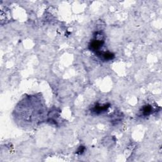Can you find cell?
Masks as SVG:
<instances>
[{"label": "cell", "instance_id": "3957f363", "mask_svg": "<svg viewBox=\"0 0 162 162\" xmlns=\"http://www.w3.org/2000/svg\"><path fill=\"white\" fill-rule=\"evenodd\" d=\"M108 107L109 105H106V104L104 106H96L94 108L93 110L96 113H101V112H104L106 109H107L108 108Z\"/></svg>", "mask_w": 162, "mask_h": 162}, {"label": "cell", "instance_id": "6da1fadb", "mask_svg": "<svg viewBox=\"0 0 162 162\" xmlns=\"http://www.w3.org/2000/svg\"><path fill=\"white\" fill-rule=\"evenodd\" d=\"M103 44V40L95 39L89 44V48L93 51H98V49L101 47Z\"/></svg>", "mask_w": 162, "mask_h": 162}, {"label": "cell", "instance_id": "277c9868", "mask_svg": "<svg viewBox=\"0 0 162 162\" xmlns=\"http://www.w3.org/2000/svg\"><path fill=\"white\" fill-rule=\"evenodd\" d=\"M151 110L152 108L150 106H145L143 108V115H145V116L149 115V114L151 113Z\"/></svg>", "mask_w": 162, "mask_h": 162}, {"label": "cell", "instance_id": "7a4b0ae2", "mask_svg": "<svg viewBox=\"0 0 162 162\" xmlns=\"http://www.w3.org/2000/svg\"><path fill=\"white\" fill-rule=\"evenodd\" d=\"M97 55H98V56H102V57L103 58H104L105 60H112L113 59L114 57V55L113 53H101V52H97Z\"/></svg>", "mask_w": 162, "mask_h": 162}, {"label": "cell", "instance_id": "5b68a950", "mask_svg": "<svg viewBox=\"0 0 162 162\" xmlns=\"http://www.w3.org/2000/svg\"><path fill=\"white\" fill-rule=\"evenodd\" d=\"M84 149H85L84 147H83V146H81V147L79 148V150L77 151V153H79V154L82 153L83 151H84Z\"/></svg>", "mask_w": 162, "mask_h": 162}]
</instances>
